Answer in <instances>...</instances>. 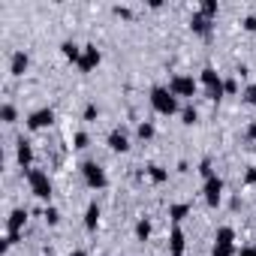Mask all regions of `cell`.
Instances as JSON below:
<instances>
[{
  "mask_svg": "<svg viewBox=\"0 0 256 256\" xmlns=\"http://www.w3.org/2000/svg\"><path fill=\"white\" fill-rule=\"evenodd\" d=\"M151 106H154V112L157 114H175L178 112V96L169 90V88H154L151 90Z\"/></svg>",
  "mask_w": 256,
  "mask_h": 256,
  "instance_id": "1",
  "label": "cell"
},
{
  "mask_svg": "<svg viewBox=\"0 0 256 256\" xmlns=\"http://www.w3.org/2000/svg\"><path fill=\"white\" fill-rule=\"evenodd\" d=\"M82 175H84V184H88L90 190H102V187L108 184V178H106L102 166H100V163H94V160L82 163Z\"/></svg>",
  "mask_w": 256,
  "mask_h": 256,
  "instance_id": "2",
  "label": "cell"
},
{
  "mask_svg": "<svg viewBox=\"0 0 256 256\" xmlns=\"http://www.w3.org/2000/svg\"><path fill=\"white\" fill-rule=\"evenodd\" d=\"M28 184H30L36 199H48L52 196V181H48V175L42 169H28Z\"/></svg>",
  "mask_w": 256,
  "mask_h": 256,
  "instance_id": "3",
  "label": "cell"
},
{
  "mask_svg": "<svg viewBox=\"0 0 256 256\" xmlns=\"http://www.w3.org/2000/svg\"><path fill=\"white\" fill-rule=\"evenodd\" d=\"M169 90H172L175 96H193V94H196V82H193L190 76H172Z\"/></svg>",
  "mask_w": 256,
  "mask_h": 256,
  "instance_id": "4",
  "label": "cell"
},
{
  "mask_svg": "<svg viewBox=\"0 0 256 256\" xmlns=\"http://www.w3.org/2000/svg\"><path fill=\"white\" fill-rule=\"evenodd\" d=\"M54 124V112L52 108H40V112H34L30 118H28V126L30 130H46V126H52Z\"/></svg>",
  "mask_w": 256,
  "mask_h": 256,
  "instance_id": "5",
  "label": "cell"
},
{
  "mask_svg": "<svg viewBox=\"0 0 256 256\" xmlns=\"http://www.w3.org/2000/svg\"><path fill=\"white\" fill-rule=\"evenodd\" d=\"M96 64H100V52H96V46H84V48H82V58H78V70H82V72H90Z\"/></svg>",
  "mask_w": 256,
  "mask_h": 256,
  "instance_id": "6",
  "label": "cell"
},
{
  "mask_svg": "<svg viewBox=\"0 0 256 256\" xmlns=\"http://www.w3.org/2000/svg\"><path fill=\"white\" fill-rule=\"evenodd\" d=\"M220 193H223V181L217 175H211L205 181V199H208V205H217L220 202Z\"/></svg>",
  "mask_w": 256,
  "mask_h": 256,
  "instance_id": "7",
  "label": "cell"
},
{
  "mask_svg": "<svg viewBox=\"0 0 256 256\" xmlns=\"http://www.w3.org/2000/svg\"><path fill=\"white\" fill-rule=\"evenodd\" d=\"M28 64H30L28 52H16V54H12V60H10V72H12V76H24Z\"/></svg>",
  "mask_w": 256,
  "mask_h": 256,
  "instance_id": "8",
  "label": "cell"
},
{
  "mask_svg": "<svg viewBox=\"0 0 256 256\" xmlns=\"http://www.w3.org/2000/svg\"><path fill=\"white\" fill-rule=\"evenodd\" d=\"M108 148H112L114 154H126V151H130V142H126V136H124L120 130H114V133L108 136Z\"/></svg>",
  "mask_w": 256,
  "mask_h": 256,
  "instance_id": "9",
  "label": "cell"
},
{
  "mask_svg": "<svg viewBox=\"0 0 256 256\" xmlns=\"http://www.w3.org/2000/svg\"><path fill=\"white\" fill-rule=\"evenodd\" d=\"M190 28H193L196 34L208 36V34H211V18H205L202 12H193V18H190Z\"/></svg>",
  "mask_w": 256,
  "mask_h": 256,
  "instance_id": "10",
  "label": "cell"
},
{
  "mask_svg": "<svg viewBox=\"0 0 256 256\" xmlns=\"http://www.w3.org/2000/svg\"><path fill=\"white\" fill-rule=\"evenodd\" d=\"M16 157H18V166H22V169H30V160H34V148H30V145L22 139V142H18V151H16Z\"/></svg>",
  "mask_w": 256,
  "mask_h": 256,
  "instance_id": "11",
  "label": "cell"
},
{
  "mask_svg": "<svg viewBox=\"0 0 256 256\" xmlns=\"http://www.w3.org/2000/svg\"><path fill=\"white\" fill-rule=\"evenodd\" d=\"M199 78H202V84H205V88H217V84H223V82H220V76H217V70H214V66H205V70H202V76H199Z\"/></svg>",
  "mask_w": 256,
  "mask_h": 256,
  "instance_id": "12",
  "label": "cell"
},
{
  "mask_svg": "<svg viewBox=\"0 0 256 256\" xmlns=\"http://www.w3.org/2000/svg\"><path fill=\"white\" fill-rule=\"evenodd\" d=\"M96 223H100V208H96V202H90V205H88V214H84V226H88V232H94Z\"/></svg>",
  "mask_w": 256,
  "mask_h": 256,
  "instance_id": "13",
  "label": "cell"
},
{
  "mask_svg": "<svg viewBox=\"0 0 256 256\" xmlns=\"http://www.w3.org/2000/svg\"><path fill=\"white\" fill-rule=\"evenodd\" d=\"M214 241H217V244H235V229H232V226H220Z\"/></svg>",
  "mask_w": 256,
  "mask_h": 256,
  "instance_id": "14",
  "label": "cell"
},
{
  "mask_svg": "<svg viewBox=\"0 0 256 256\" xmlns=\"http://www.w3.org/2000/svg\"><path fill=\"white\" fill-rule=\"evenodd\" d=\"M181 253H184V232L172 229V256H181Z\"/></svg>",
  "mask_w": 256,
  "mask_h": 256,
  "instance_id": "15",
  "label": "cell"
},
{
  "mask_svg": "<svg viewBox=\"0 0 256 256\" xmlns=\"http://www.w3.org/2000/svg\"><path fill=\"white\" fill-rule=\"evenodd\" d=\"M60 52H64V58H70V60H76V64H78V58H82V48H78L76 42H64Z\"/></svg>",
  "mask_w": 256,
  "mask_h": 256,
  "instance_id": "16",
  "label": "cell"
},
{
  "mask_svg": "<svg viewBox=\"0 0 256 256\" xmlns=\"http://www.w3.org/2000/svg\"><path fill=\"white\" fill-rule=\"evenodd\" d=\"M187 214H190V205H172V208H169V217H172L175 223H181Z\"/></svg>",
  "mask_w": 256,
  "mask_h": 256,
  "instance_id": "17",
  "label": "cell"
},
{
  "mask_svg": "<svg viewBox=\"0 0 256 256\" xmlns=\"http://www.w3.org/2000/svg\"><path fill=\"white\" fill-rule=\"evenodd\" d=\"M0 118H4L6 124H16V118H18L16 106H12V102H4V108H0Z\"/></svg>",
  "mask_w": 256,
  "mask_h": 256,
  "instance_id": "18",
  "label": "cell"
},
{
  "mask_svg": "<svg viewBox=\"0 0 256 256\" xmlns=\"http://www.w3.org/2000/svg\"><path fill=\"white\" fill-rule=\"evenodd\" d=\"M235 253V244H217L214 241V247H211V256H232Z\"/></svg>",
  "mask_w": 256,
  "mask_h": 256,
  "instance_id": "19",
  "label": "cell"
},
{
  "mask_svg": "<svg viewBox=\"0 0 256 256\" xmlns=\"http://www.w3.org/2000/svg\"><path fill=\"white\" fill-rule=\"evenodd\" d=\"M199 12H202L205 18H214V16H217V0H205V4L199 6Z\"/></svg>",
  "mask_w": 256,
  "mask_h": 256,
  "instance_id": "20",
  "label": "cell"
},
{
  "mask_svg": "<svg viewBox=\"0 0 256 256\" xmlns=\"http://www.w3.org/2000/svg\"><path fill=\"white\" fill-rule=\"evenodd\" d=\"M148 175H151V181H157V184H163V181L169 178V172H166V169H160V166H151V169H148Z\"/></svg>",
  "mask_w": 256,
  "mask_h": 256,
  "instance_id": "21",
  "label": "cell"
},
{
  "mask_svg": "<svg viewBox=\"0 0 256 256\" xmlns=\"http://www.w3.org/2000/svg\"><path fill=\"white\" fill-rule=\"evenodd\" d=\"M136 235L145 241V238L151 235V223H148V220H139V223H136Z\"/></svg>",
  "mask_w": 256,
  "mask_h": 256,
  "instance_id": "22",
  "label": "cell"
},
{
  "mask_svg": "<svg viewBox=\"0 0 256 256\" xmlns=\"http://www.w3.org/2000/svg\"><path fill=\"white\" fill-rule=\"evenodd\" d=\"M154 136V126L145 120V124H139V139H151Z\"/></svg>",
  "mask_w": 256,
  "mask_h": 256,
  "instance_id": "23",
  "label": "cell"
},
{
  "mask_svg": "<svg viewBox=\"0 0 256 256\" xmlns=\"http://www.w3.org/2000/svg\"><path fill=\"white\" fill-rule=\"evenodd\" d=\"M42 217H46V223H52V226H54V223L60 220V214H58V208H46V214H42Z\"/></svg>",
  "mask_w": 256,
  "mask_h": 256,
  "instance_id": "24",
  "label": "cell"
},
{
  "mask_svg": "<svg viewBox=\"0 0 256 256\" xmlns=\"http://www.w3.org/2000/svg\"><path fill=\"white\" fill-rule=\"evenodd\" d=\"M244 102H247V106H256V84H250V88L244 90Z\"/></svg>",
  "mask_w": 256,
  "mask_h": 256,
  "instance_id": "25",
  "label": "cell"
},
{
  "mask_svg": "<svg viewBox=\"0 0 256 256\" xmlns=\"http://www.w3.org/2000/svg\"><path fill=\"white\" fill-rule=\"evenodd\" d=\"M196 108H184V124H196Z\"/></svg>",
  "mask_w": 256,
  "mask_h": 256,
  "instance_id": "26",
  "label": "cell"
},
{
  "mask_svg": "<svg viewBox=\"0 0 256 256\" xmlns=\"http://www.w3.org/2000/svg\"><path fill=\"white\" fill-rule=\"evenodd\" d=\"M76 148H88V136L84 133H76Z\"/></svg>",
  "mask_w": 256,
  "mask_h": 256,
  "instance_id": "27",
  "label": "cell"
},
{
  "mask_svg": "<svg viewBox=\"0 0 256 256\" xmlns=\"http://www.w3.org/2000/svg\"><path fill=\"white\" fill-rule=\"evenodd\" d=\"M244 30H250V34L256 30V18H253V16H247V18H244Z\"/></svg>",
  "mask_w": 256,
  "mask_h": 256,
  "instance_id": "28",
  "label": "cell"
},
{
  "mask_svg": "<svg viewBox=\"0 0 256 256\" xmlns=\"http://www.w3.org/2000/svg\"><path fill=\"white\" fill-rule=\"evenodd\" d=\"M94 118H96V106H88L84 108V120H94Z\"/></svg>",
  "mask_w": 256,
  "mask_h": 256,
  "instance_id": "29",
  "label": "cell"
},
{
  "mask_svg": "<svg viewBox=\"0 0 256 256\" xmlns=\"http://www.w3.org/2000/svg\"><path fill=\"white\" fill-rule=\"evenodd\" d=\"M238 256H256V244H253V247H244V250H241Z\"/></svg>",
  "mask_w": 256,
  "mask_h": 256,
  "instance_id": "30",
  "label": "cell"
},
{
  "mask_svg": "<svg viewBox=\"0 0 256 256\" xmlns=\"http://www.w3.org/2000/svg\"><path fill=\"white\" fill-rule=\"evenodd\" d=\"M247 136H250V139H256V124H250V126H247Z\"/></svg>",
  "mask_w": 256,
  "mask_h": 256,
  "instance_id": "31",
  "label": "cell"
},
{
  "mask_svg": "<svg viewBox=\"0 0 256 256\" xmlns=\"http://www.w3.org/2000/svg\"><path fill=\"white\" fill-rule=\"evenodd\" d=\"M70 256H88V253H84V250H76V253H70Z\"/></svg>",
  "mask_w": 256,
  "mask_h": 256,
  "instance_id": "32",
  "label": "cell"
}]
</instances>
